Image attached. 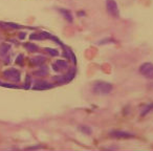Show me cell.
Segmentation results:
<instances>
[{
	"instance_id": "obj_1",
	"label": "cell",
	"mask_w": 153,
	"mask_h": 151,
	"mask_svg": "<svg viewBox=\"0 0 153 151\" xmlns=\"http://www.w3.org/2000/svg\"><path fill=\"white\" fill-rule=\"evenodd\" d=\"M113 86L111 83L105 81H95L92 84V93L95 95H108L112 91Z\"/></svg>"
},
{
	"instance_id": "obj_2",
	"label": "cell",
	"mask_w": 153,
	"mask_h": 151,
	"mask_svg": "<svg viewBox=\"0 0 153 151\" xmlns=\"http://www.w3.org/2000/svg\"><path fill=\"white\" fill-rule=\"evenodd\" d=\"M106 10L107 13L114 19L120 17V11L116 0H106Z\"/></svg>"
},
{
	"instance_id": "obj_3",
	"label": "cell",
	"mask_w": 153,
	"mask_h": 151,
	"mask_svg": "<svg viewBox=\"0 0 153 151\" xmlns=\"http://www.w3.org/2000/svg\"><path fill=\"white\" fill-rule=\"evenodd\" d=\"M139 71L143 77L147 79H153V63L145 62L139 66Z\"/></svg>"
},
{
	"instance_id": "obj_4",
	"label": "cell",
	"mask_w": 153,
	"mask_h": 151,
	"mask_svg": "<svg viewBox=\"0 0 153 151\" xmlns=\"http://www.w3.org/2000/svg\"><path fill=\"white\" fill-rule=\"evenodd\" d=\"M3 76H4V78H6L7 80L13 82H19L21 77L20 71L16 69V68H10V69L3 71Z\"/></svg>"
},
{
	"instance_id": "obj_5",
	"label": "cell",
	"mask_w": 153,
	"mask_h": 151,
	"mask_svg": "<svg viewBox=\"0 0 153 151\" xmlns=\"http://www.w3.org/2000/svg\"><path fill=\"white\" fill-rule=\"evenodd\" d=\"M75 70L72 69L71 71H68L66 75L56 77L54 80H55V82L57 83V84L63 85V84H66V83H68V82L71 81L72 79H73V77H75Z\"/></svg>"
},
{
	"instance_id": "obj_6",
	"label": "cell",
	"mask_w": 153,
	"mask_h": 151,
	"mask_svg": "<svg viewBox=\"0 0 153 151\" xmlns=\"http://www.w3.org/2000/svg\"><path fill=\"white\" fill-rule=\"evenodd\" d=\"M110 137L118 139H132V137H134V135L132 133H130V132H126V131L116 130L110 132Z\"/></svg>"
},
{
	"instance_id": "obj_7",
	"label": "cell",
	"mask_w": 153,
	"mask_h": 151,
	"mask_svg": "<svg viewBox=\"0 0 153 151\" xmlns=\"http://www.w3.org/2000/svg\"><path fill=\"white\" fill-rule=\"evenodd\" d=\"M52 66L55 71H62L68 67V63L65 60H57L55 63H52Z\"/></svg>"
},
{
	"instance_id": "obj_8",
	"label": "cell",
	"mask_w": 153,
	"mask_h": 151,
	"mask_svg": "<svg viewBox=\"0 0 153 151\" xmlns=\"http://www.w3.org/2000/svg\"><path fill=\"white\" fill-rule=\"evenodd\" d=\"M54 85L48 83L46 81H43V80H40V81H37L35 83V86H34V89L36 90H46V89H50Z\"/></svg>"
},
{
	"instance_id": "obj_9",
	"label": "cell",
	"mask_w": 153,
	"mask_h": 151,
	"mask_svg": "<svg viewBox=\"0 0 153 151\" xmlns=\"http://www.w3.org/2000/svg\"><path fill=\"white\" fill-rule=\"evenodd\" d=\"M59 12H60V14L63 16V18L67 21V22H69V23H72V22H73V16H72V13L70 12L69 10L59 9Z\"/></svg>"
},
{
	"instance_id": "obj_10",
	"label": "cell",
	"mask_w": 153,
	"mask_h": 151,
	"mask_svg": "<svg viewBox=\"0 0 153 151\" xmlns=\"http://www.w3.org/2000/svg\"><path fill=\"white\" fill-rule=\"evenodd\" d=\"M11 50V45L7 43H2L0 44V56L4 57L9 54V52Z\"/></svg>"
},
{
	"instance_id": "obj_11",
	"label": "cell",
	"mask_w": 153,
	"mask_h": 151,
	"mask_svg": "<svg viewBox=\"0 0 153 151\" xmlns=\"http://www.w3.org/2000/svg\"><path fill=\"white\" fill-rule=\"evenodd\" d=\"M78 129L81 131L83 134H85V135H90V134L92 133V129H91L89 126H87V125H80V126H78Z\"/></svg>"
},
{
	"instance_id": "obj_12",
	"label": "cell",
	"mask_w": 153,
	"mask_h": 151,
	"mask_svg": "<svg viewBox=\"0 0 153 151\" xmlns=\"http://www.w3.org/2000/svg\"><path fill=\"white\" fill-rule=\"evenodd\" d=\"M32 63L35 64V65H38V66L43 65L45 63V58H44L43 56H37V57L32 59Z\"/></svg>"
},
{
	"instance_id": "obj_13",
	"label": "cell",
	"mask_w": 153,
	"mask_h": 151,
	"mask_svg": "<svg viewBox=\"0 0 153 151\" xmlns=\"http://www.w3.org/2000/svg\"><path fill=\"white\" fill-rule=\"evenodd\" d=\"M151 111H153V103L147 104L144 108H143V109H141V116H147L148 113H150Z\"/></svg>"
},
{
	"instance_id": "obj_14",
	"label": "cell",
	"mask_w": 153,
	"mask_h": 151,
	"mask_svg": "<svg viewBox=\"0 0 153 151\" xmlns=\"http://www.w3.org/2000/svg\"><path fill=\"white\" fill-rule=\"evenodd\" d=\"M24 47L31 52H38V50H39V47L34 43H25L24 44Z\"/></svg>"
},
{
	"instance_id": "obj_15",
	"label": "cell",
	"mask_w": 153,
	"mask_h": 151,
	"mask_svg": "<svg viewBox=\"0 0 153 151\" xmlns=\"http://www.w3.org/2000/svg\"><path fill=\"white\" fill-rule=\"evenodd\" d=\"M44 50H45L48 55L52 56V57H57V56H59V54H60L58 50H55V48H49V47H46Z\"/></svg>"
},
{
	"instance_id": "obj_16",
	"label": "cell",
	"mask_w": 153,
	"mask_h": 151,
	"mask_svg": "<svg viewBox=\"0 0 153 151\" xmlns=\"http://www.w3.org/2000/svg\"><path fill=\"white\" fill-rule=\"evenodd\" d=\"M47 73H48V70H47V67L45 66V67H41L40 69L39 70H37V71H35V75H37V76H41V77H43V76H45V75H47Z\"/></svg>"
},
{
	"instance_id": "obj_17",
	"label": "cell",
	"mask_w": 153,
	"mask_h": 151,
	"mask_svg": "<svg viewBox=\"0 0 153 151\" xmlns=\"http://www.w3.org/2000/svg\"><path fill=\"white\" fill-rule=\"evenodd\" d=\"M5 25H9L11 26V27H13V29H21L22 26L21 25H18V24H15V23H4Z\"/></svg>"
},
{
	"instance_id": "obj_18",
	"label": "cell",
	"mask_w": 153,
	"mask_h": 151,
	"mask_svg": "<svg viewBox=\"0 0 153 151\" xmlns=\"http://www.w3.org/2000/svg\"><path fill=\"white\" fill-rule=\"evenodd\" d=\"M29 85H31V77H29V76H27V77H26L25 88H29Z\"/></svg>"
},
{
	"instance_id": "obj_19",
	"label": "cell",
	"mask_w": 153,
	"mask_h": 151,
	"mask_svg": "<svg viewBox=\"0 0 153 151\" xmlns=\"http://www.w3.org/2000/svg\"><path fill=\"white\" fill-rule=\"evenodd\" d=\"M22 59H23V56H18V58H17V61H16V62H17V63L18 64H21V63H22Z\"/></svg>"
},
{
	"instance_id": "obj_20",
	"label": "cell",
	"mask_w": 153,
	"mask_h": 151,
	"mask_svg": "<svg viewBox=\"0 0 153 151\" xmlns=\"http://www.w3.org/2000/svg\"><path fill=\"white\" fill-rule=\"evenodd\" d=\"M19 37H20L21 39H23V38L25 37V33H21V34H20V36H19Z\"/></svg>"
},
{
	"instance_id": "obj_21",
	"label": "cell",
	"mask_w": 153,
	"mask_h": 151,
	"mask_svg": "<svg viewBox=\"0 0 153 151\" xmlns=\"http://www.w3.org/2000/svg\"><path fill=\"white\" fill-rule=\"evenodd\" d=\"M78 15H80V16H81V15H84V12H80V13H78Z\"/></svg>"
}]
</instances>
